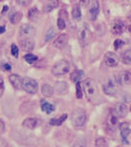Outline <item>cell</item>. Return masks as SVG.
<instances>
[{
  "mask_svg": "<svg viewBox=\"0 0 131 147\" xmlns=\"http://www.w3.org/2000/svg\"><path fill=\"white\" fill-rule=\"evenodd\" d=\"M2 67H3V69L5 70V71H10L11 70V65L9 64V63H3V65H2Z\"/></svg>",
  "mask_w": 131,
  "mask_h": 147,
  "instance_id": "cell-41",
  "label": "cell"
},
{
  "mask_svg": "<svg viewBox=\"0 0 131 147\" xmlns=\"http://www.w3.org/2000/svg\"><path fill=\"white\" fill-rule=\"evenodd\" d=\"M54 91L58 95H65L68 92V84L64 81H57L54 84Z\"/></svg>",
  "mask_w": 131,
  "mask_h": 147,
  "instance_id": "cell-12",
  "label": "cell"
},
{
  "mask_svg": "<svg viewBox=\"0 0 131 147\" xmlns=\"http://www.w3.org/2000/svg\"><path fill=\"white\" fill-rule=\"evenodd\" d=\"M126 30V24L122 20H116L112 25V32L114 35H121Z\"/></svg>",
  "mask_w": 131,
  "mask_h": 147,
  "instance_id": "cell-7",
  "label": "cell"
},
{
  "mask_svg": "<svg viewBox=\"0 0 131 147\" xmlns=\"http://www.w3.org/2000/svg\"><path fill=\"white\" fill-rule=\"evenodd\" d=\"M76 97H77V99L83 98V91H82V87H81L80 82L76 83Z\"/></svg>",
  "mask_w": 131,
  "mask_h": 147,
  "instance_id": "cell-30",
  "label": "cell"
},
{
  "mask_svg": "<svg viewBox=\"0 0 131 147\" xmlns=\"http://www.w3.org/2000/svg\"><path fill=\"white\" fill-rule=\"evenodd\" d=\"M66 119H67V115L64 114V115H62V116H60L59 117H56V119H51L50 121H49V123H50L51 125L59 126V125H61V124L64 123L65 121H66Z\"/></svg>",
  "mask_w": 131,
  "mask_h": 147,
  "instance_id": "cell-23",
  "label": "cell"
},
{
  "mask_svg": "<svg viewBox=\"0 0 131 147\" xmlns=\"http://www.w3.org/2000/svg\"><path fill=\"white\" fill-rule=\"evenodd\" d=\"M40 108H42V110L44 111V113H46V114H51L54 111V106L47 103V102L44 100H42V102H40Z\"/></svg>",
  "mask_w": 131,
  "mask_h": 147,
  "instance_id": "cell-22",
  "label": "cell"
},
{
  "mask_svg": "<svg viewBox=\"0 0 131 147\" xmlns=\"http://www.w3.org/2000/svg\"><path fill=\"white\" fill-rule=\"evenodd\" d=\"M57 27L59 30H64L66 28V22H65L64 18L62 17H59L57 20Z\"/></svg>",
  "mask_w": 131,
  "mask_h": 147,
  "instance_id": "cell-31",
  "label": "cell"
},
{
  "mask_svg": "<svg viewBox=\"0 0 131 147\" xmlns=\"http://www.w3.org/2000/svg\"><path fill=\"white\" fill-rule=\"evenodd\" d=\"M40 11L37 7H32L28 12V18L31 21H36L39 18Z\"/></svg>",
  "mask_w": 131,
  "mask_h": 147,
  "instance_id": "cell-24",
  "label": "cell"
},
{
  "mask_svg": "<svg viewBox=\"0 0 131 147\" xmlns=\"http://www.w3.org/2000/svg\"><path fill=\"white\" fill-rule=\"evenodd\" d=\"M22 17H23V14L19 11H13L10 15H9V20L13 25L18 24L20 21L22 20Z\"/></svg>",
  "mask_w": 131,
  "mask_h": 147,
  "instance_id": "cell-19",
  "label": "cell"
},
{
  "mask_svg": "<svg viewBox=\"0 0 131 147\" xmlns=\"http://www.w3.org/2000/svg\"><path fill=\"white\" fill-rule=\"evenodd\" d=\"M0 147H8L7 141L2 137H0Z\"/></svg>",
  "mask_w": 131,
  "mask_h": 147,
  "instance_id": "cell-40",
  "label": "cell"
},
{
  "mask_svg": "<svg viewBox=\"0 0 131 147\" xmlns=\"http://www.w3.org/2000/svg\"><path fill=\"white\" fill-rule=\"evenodd\" d=\"M58 5V1H56L55 3H51V4H48L44 7V12H50L53 8H55L56 6Z\"/></svg>",
  "mask_w": 131,
  "mask_h": 147,
  "instance_id": "cell-36",
  "label": "cell"
},
{
  "mask_svg": "<svg viewBox=\"0 0 131 147\" xmlns=\"http://www.w3.org/2000/svg\"><path fill=\"white\" fill-rule=\"evenodd\" d=\"M48 1H53V0H48Z\"/></svg>",
  "mask_w": 131,
  "mask_h": 147,
  "instance_id": "cell-46",
  "label": "cell"
},
{
  "mask_svg": "<svg viewBox=\"0 0 131 147\" xmlns=\"http://www.w3.org/2000/svg\"><path fill=\"white\" fill-rule=\"evenodd\" d=\"M87 116H86V113L84 110L82 109H78L72 115V123L75 126L77 127H81V126L84 125Z\"/></svg>",
  "mask_w": 131,
  "mask_h": 147,
  "instance_id": "cell-2",
  "label": "cell"
},
{
  "mask_svg": "<svg viewBox=\"0 0 131 147\" xmlns=\"http://www.w3.org/2000/svg\"><path fill=\"white\" fill-rule=\"evenodd\" d=\"M36 35V29L30 24H23L20 27L19 36L23 39H32Z\"/></svg>",
  "mask_w": 131,
  "mask_h": 147,
  "instance_id": "cell-6",
  "label": "cell"
},
{
  "mask_svg": "<svg viewBox=\"0 0 131 147\" xmlns=\"http://www.w3.org/2000/svg\"><path fill=\"white\" fill-rule=\"evenodd\" d=\"M5 32V27L4 26H0V34H3Z\"/></svg>",
  "mask_w": 131,
  "mask_h": 147,
  "instance_id": "cell-43",
  "label": "cell"
},
{
  "mask_svg": "<svg viewBox=\"0 0 131 147\" xmlns=\"http://www.w3.org/2000/svg\"><path fill=\"white\" fill-rule=\"evenodd\" d=\"M38 123H39V121H38L37 117H28L23 121V125L27 128H31V129H34V128L37 127Z\"/></svg>",
  "mask_w": 131,
  "mask_h": 147,
  "instance_id": "cell-18",
  "label": "cell"
},
{
  "mask_svg": "<svg viewBox=\"0 0 131 147\" xmlns=\"http://www.w3.org/2000/svg\"><path fill=\"white\" fill-rule=\"evenodd\" d=\"M67 42H68V36H67L66 34H62V35H60L59 37L55 40L53 46L55 47L56 49H63V47L67 45Z\"/></svg>",
  "mask_w": 131,
  "mask_h": 147,
  "instance_id": "cell-16",
  "label": "cell"
},
{
  "mask_svg": "<svg viewBox=\"0 0 131 147\" xmlns=\"http://www.w3.org/2000/svg\"><path fill=\"white\" fill-rule=\"evenodd\" d=\"M99 13H100V3H99L98 0H93L92 4L89 8V15L90 19L92 21H95L98 17Z\"/></svg>",
  "mask_w": 131,
  "mask_h": 147,
  "instance_id": "cell-10",
  "label": "cell"
},
{
  "mask_svg": "<svg viewBox=\"0 0 131 147\" xmlns=\"http://www.w3.org/2000/svg\"><path fill=\"white\" fill-rule=\"evenodd\" d=\"M86 146H87V143H86V140L84 138L78 139L73 145V147H86Z\"/></svg>",
  "mask_w": 131,
  "mask_h": 147,
  "instance_id": "cell-33",
  "label": "cell"
},
{
  "mask_svg": "<svg viewBox=\"0 0 131 147\" xmlns=\"http://www.w3.org/2000/svg\"><path fill=\"white\" fill-rule=\"evenodd\" d=\"M130 111H131V108H130Z\"/></svg>",
  "mask_w": 131,
  "mask_h": 147,
  "instance_id": "cell-47",
  "label": "cell"
},
{
  "mask_svg": "<svg viewBox=\"0 0 131 147\" xmlns=\"http://www.w3.org/2000/svg\"><path fill=\"white\" fill-rule=\"evenodd\" d=\"M4 129H5V125H4V123L2 121H0V134L3 133Z\"/></svg>",
  "mask_w": 131,
  "mask_h": 147,
  "instance_id": "cell-42",
  "label": "cell"
},
{
  "mask_svg": "<svg viewBox=\"0 0 131 147\" xmlns=\"http://www.w3.org/2000/svg\"><path fill=\"white\" fill-rule=\"evenodd\" d=\"M53 88L49 84H44L42 87V93L46 97H51L53 94Z\"/></svg>",
  "mask_w": 131,
  "mask_h": 147,
  "instance_id": "cell-25",
  "label": "cell"
},
{
  "mask_svg": "<svg viewBox=\"0 0 131 147\" xmlns=\"http://www.w3.org/2000/svg\"><path fill=\"white\" fill-rule=\"evenodd\" d=\"M11 54H12L14 57H18V56H19V49H18V47L14 44L11 46Z\"/></svg>",
  "mask_w": 131,
  "mask_h": 147,
  "instance_id": "cell-34",
  "label": "cell"
},
{
  "mask_svg": "<svg viewBox=\"0 0 131 147\" xmlns=\"http://www.w3.org/2000/svg\"><path fill=\"white\" fill-rule=\"evenodd\" d=\"M105 64H107V66L116 67V66H117V64H118V62H119V58H118V56H117L116 53L110 51V53H105Z\"/></svg>",
  "mask_w": 131,
  "mask_h": 147,
  "instance_id": "cell-8",
  "label": "cell"
},
{
  "mask_svg": "<svg viewBox=\"0 0 131 147\" xmlns=\"http://www.w3.org/2000/svg\"><path fill=\"white\" fill-rule=\"evenodd\" d=\"M17 1V4L19 6H22V7H26V6L30 5L31 2L33 0H16Z\"/></svg>",
  "mask_w": 131,
  "mask_h": 147,
  "instance_id": "cell-35",
  "label": "cell"
},
{
  "mask_svg": "<svg viewBox=\"0 0 131 147\" xmlns=\"http://www.w3.org/2000/svg\"><path fill=\"white\" fill-rule=\"evenodd\" d=\"M121 60L124 64H131V49L125 51L121 54Z\"/></svg>",
  "mask_w": 131,
  "mask_h": 147,
  "instance_id": "cell-26",
  "label": "cell"
},
{
  "mask_svg": "<svg viewBox=\"0 0 131 147\" xmlns=\"http://www.w3.org/2000/svg\"><path fill=\"white\" fill-rule=\"evenodd\" d=\"M128 30H129V32H130V33H131V24H130V26L128 27Z\"/></svg>",
  "mask_w": 131,
  "mask_h": 147,
  "instance_id": "cell-45",
  "label": "cell"
},
{
  "mask_svg": "<svg viewBox=\"0 0 131 147\" xmlns=\"http://www.w3.org/2000/svg\"><path fill=\"white\" fill-rule=\"evenodd\" d=\"M22 88L29 94H35L38 91V83L35 79L26 77L23 79Z\"/></svg>",
  "mask_w": 131,
  "mask_h": 147,
  "instance_id": "cell-5",
  "label": "cell"
},
{
  "mask_svg": "<svg viewBox=\"0 0 131 147\" xmlns=\"http://www.w3.org/2000/svg\"><path fill=\"white\" fill-rule=\"evenodd\" d=\"M96 147H107V142L105 138H98L96 140Z\"/></svg>",
  "mask_w": 131,
  "mask_h": 147,
  "instance_id": "cell-32",
  "label": "cell"
},
{
  "mask_svg": "<svg viewBox=\"0 0 131 147\" xmlns=\"http://www.w3.org/2000/svg\"><path fill=\"white\" fill-rule=\"evenodd\" d=\"M8 8H9L8 6H4V7H3V11H2V14H4L6 11H8Z\"/></svg>",
  "mask_w": 131,
  "mask_h": 147,
  "instance_id": "cell-44",
  "label": "cell"
},
{
  "mask_svg": "<svg viewBox=\"0 0 131 147\" xmlns=\"http://www.w3.org/2000/svg\"><path fill=\"white\" fill-rule=\"evenodd\" d=\"M56 34V30L54 29V27H51L47 30L46 36H44V42H49L50 40H52Z\"/></svg>",
  "mask_w": 131,
  "mask_h": 147,
  "instance_id": "cell-27",
  "label": "cell"
},
{
  "mask_svg": "<svg viewBox=\"0 0 131 147\" xmlns=\"http://www.w3.org/2000/svg\"><path fill=\"white\" fill-rule=\"evenodd\" d=\"M84 91H85V93L88 97H93L95 94H96V92H97L96 85H95L94 81H93L91 78H88L85 80Z\"/></svg>",
  "mask_w": 131,
  "mask_h": 147,
  "instance_id": "cell-9",
  "label": "cell"
},
{
  "mask_svg": "<svg viewBox=\"0 0 131 147\" xmlns=\"http://www.w3.org/2000/svg\"><path fill=\"white\" fill-rule=\"evenodd\" d=\"M78 40L81 45H88L92 40V32L89 29V27L84 26L78 32Z\"/></svg>",
  "mask_w": 131,
  "mask_h": 147,
  "instance_id": "cell-3",
  "label": "cell"
},
{
  "mask_svg": "<svg viewBox=\"0 0 131 147\" xmlns=\"http://www.w3.org/2000/svg\"><path fill=\"white\" fill-rule=\"evenodd\" d=\"M116 114L118 115V117H126V115H127L128 109H127V107H126L125 104L119 103V104H117V106H116Z\"/></svg>",
  "mask_w": 131,
  "mask_h": 147,
  "instance_id": "cell-20",
  "label": "cell"
},
{
  "mask_svg": "<svg viewBox=\"0 0 131 147\" xmlns=\"http://www.w3.org/2000/svg\"><path fill=\"white\" fill-rule=\"evenodd\" d=\"M84 76H85V73L82 71V70H75V71H73L71 74H70L71 80L75 83L80 82V80L84 78Z\"/></svg>",
  "mask_w": 131,
  "mask_h": 147,
  "instance_id": "cell-21",
  "label": "cell"
},
{
  "mask_svg": "<svg viewBox=\"0 0 131 147\" xmlns=\"http://www.w3.org/2000/svg\"><path fill=\"white\" fill-rule=\"evenodd\" d=\"M116 81L119 85L122 84H129L131 82V73L129 71H123L119 73L116 77Z\"/></svg>",
  "mask_w": 131,
  "mask_h": 147,
  "instance_id": "cell-14",
  "label": "cell"
},
{
  "mask_svg": "<svg viewBox=\"0 0 131 147\" xmlns=\"http://www.w3.org/2000/svg\"><path fill=\"white\" fill-rule=\"evenodd\" d=\"M119 130H120L121 137H122V142L124 144H128L129 142H128V140H127V137H128V135L130 134L129 124L127 123H120V125H119Z\"/></svg>",
  "mask_w": 131,
  "mask_h": 147,
  "instance_id": "cell-13",
  "label": "cell"
},
{
  "mask_svg": "<svg viewBox=\"0 0 131 147\" xmlns=\"http://www.w3.org/2000/svg\"><path fill=\"white\" fill-rule=\"evenodd\" d=\"M9 81H10V83L12 84V86L15 89H20V88H22L23 79L20 77L19 75H17V74H11V75L9 76Z\"/></svg>",
  "mask_w": 131,
  "mask_h": 147,
  "instance_id": "cell-17",
  "label": "cell"
},
{
  "mask_svg": "<svg viewBox=\"0 0 131 147\" xmlns=\"http://www.w3.org/2000/svg\"><path fill=\"white\" fill-rule=\"evenodd\" d=\"M19 45L25 51H32L35 47V42L32 39H22L19 40Z\"/></svg>",
  "mask_w": 131,
  "mask_h": 147,
  "instance_id": "cell-15",
  "label": "cell"
},
{
  "mask_svg": "<svg viewBox=\"0 0 131 147\" xmlns=\"http://www.w3.org/2000/svg\"><path fill=\"white\" fill-rule=\"evenodd\" d=\"M79 3H80V6H82V7H86V6H88L90 4V0H80Z\"/></svg>",
  "mask_w": 131,
  "mask_h": 147,
  "instance_id": "cell-39",
  "label": "cell"
},
{
  "mask_svg": "<svg viewBox=\"0 0 131 147\" xmlns=\"http://www.w3.org/2000/svg\"><path fill=\"white\" fill-rule=\"evenodd\" d=\"M24 58H25V60H26V61L28 62V63H30V64H32V63H34V62H36L38 60V56L35 55V54H33V53L26 54Z\"/></svg>",
  "mask_w": 131,
  "mask_h": 147,
  "instance_id": "cell-29",
  "label": "cell"
},
{
  "mask_svg": "<svg viewBox=\"0 0 131 147\" xmlns=\"http://www.w3.org/2000/svg\"><path fill=\"white\" fill-rule=\"evenodd\" d=\"M107 126L112 129H114L118 123V115L116 114V110H112L107 117Z\"/></svg>",
  "mask_w": 131,
  "mask_h": 147,
  "instance_id": "cell-11",
  "label": "cell"
},
{
  "mask_svg": "<svg viewBox=\"0 0 131 147\" xmlns=\"http://www.w3.org/2000/svg\"><path fill=\"white\" fill-rule=\"evenodd\" d=\"M71 14H72V17H73L75 20H80L81 17H82V12H81L80 6H78V5L74 6L73 9H72Z\"/></svg>",
  "mask_w": 131,
  "mask_h": 147,
  "instance_id": "cell-28",
  "label": "cell"
},
{
  "mask_svg": "<svg viewBox=\"0 0 131 147\" xmlns=\"http://www.w3.org/2000/svg\"><path fill=\"white\" fill-rule=\"evenodd\" d=\"M114 46L116 49H119L120 47H122L124 46V42L122 40H116L114 42Z\"/></svg>",
  "mask_w": 131,
  "mask_h": 147,
  "instance_id": "cell-37",
  "label": "cell"
},
{
  "mask_svg": "<svg viewBox=\"0 0 131 147\" xmlns=\"http://www.w3.org/2000/svg\"><path fill=\"white\" fill-rule=\"evenodd\" d=\"M70 71V64L66 60H60L57 61L53 65L52 69H51V73L55 76H61L65 75Z\"/></svg>",
  "mask_w": 131,
  "mask_h": 147,
  "instance_id": "cell-1",
  "label": "cell"
},
{
  "mask_svg": "<svg viewBox=\"0 0 131 147\" xmlns=\"http://www.w3.org/2000/svg\"><path fill=\"white\" fill-rule=\"evenodd\" d=\"M3 92H4V81L3 78L0 77V97H2Z\"/></svg>",
  "mask_w": 131,
  "mask_h": 147,
  "instance_id": "cell-38",
  "label": "cell"
},
{
  "mask_svg": "<svg viewBox=\"0 0 131 147\" xmlns=\"http://www.w3.org/2000/svg\"><path fill=\"white\" fill-rule=\"evenodd\" d=\"M117 85H119V84L116 78L107 79V83H105L103 86V92H105V94L110 95V96L116 95L117 92Z\"/></svg>",
  "mask_w": 131,
  "mask_h": 147,
  "instance_id": "cell-4",
  "label": "cell"
}]
</instances>
